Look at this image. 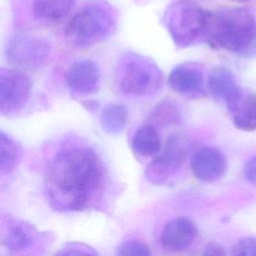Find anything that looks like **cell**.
Here are the masks:
<instances>
[{"label": "cell", "instance_id": "25", "mask_svg": "<svg viewBox=\"0 0 256 256\" xmlns=\"http://www.w3.org/2000/svg\"><path fill=\"white\" fill-rule=\"evenodd\" d=\"M202 256H227V253L218 243L210 242L205 246Z\"/></svg>", "mask_w": 256, "mask_h": 256}, {"label": "cell", "instance_id": "16", "mask_svg": "<svg viewBox=\"0 0 256 256\" xmlns=\"http://www.w3.org/2000/svg\"><path fill=\"white\" fill-rule=\"evenodd\" d=\"M75 0H33V14L44 21L63 19L73 8Z\"/></svg>", "mask_w": 256, "mask_h": 256}, {"label": "cell", "instance_id": "21", "mask_svg": "<svg viewBox=\"0 0 256 256\" xmlns=\"http://www.w3.org/2000/svg\"><path fill=\"white\" fill-rule=\"evenodd\" d=\"M232 256H256V237L240 239L232 249Z\"/></svg>", "mask_w": 256, "mask_h": 256}, {"label": "cell", "instance_id": "10", "mask_svg": "<svg viewBox=\"0 0 256 256\" xmlns=\"http://www.w3.org/2000/svg\"><path fill=\"white\" fill-rule=\"evenodd\" d=\"M48 43L37 38L16 37L9 44L7 56L9 60L21 66L41 65L48 57Z\"/></svg>", "mask_w": 256, "mask_h": 256}, {"label": "cell", "instance_id": "2", "mask_svg": "<svg viewBox=\"0 0 256 256\" xmlns=\"http://www.w3.org/2000/svg\"><path fill=\"white\" fill-rule=\"evenodd\" d=\"M205 39L214 49L252 56L256 53V18L244 7L209 13Z\"/></svg>", "mask_w": 256, "mask_h": 256}, {"label": "cell", "instance_id": "3", "mask_svg": "<svg viewBox=\"0 0 256 256\" xmlns=\"http://www.w3.org/2000/svg\"><path fill=\"white\" fill-rule=\"evenodd\" d=\"M209 12L191 0H178L165 11L163 24L176 46L193 45L206 34Z\"/></svg>", "mask_w": 256, "mask_h": 256}, {"label": "cell", "instance_id": "17", "mask_svg": "<svg viewBox=\"0 0 256 256\" xmlns=\"http://www.w3.org/2000/svg\"><path fill=\"white\" fill-rule=\"evenodd\" d=\"M126 122L127 111L121 104H108L101 110L100 123L107 133L118 134L122 132Z\"/></svg>", "mask_w": 256, "mask_h": 256}, {"label": "cell", "instance_id": "14", "mask_svg": "<svg viewBox=\"0 0 256 256\" xmlns=\"http://www.w3.org/2000/svg\"><path fill=\"white\" fill-rule=\"evenodd\" d=\"M227 108L236 128L247 132L256 130V95L254 93L243 91Z\"/></svg>", "mask_w": 256, "mask_h": 256}, {"label": "cell", "instance_id": "7", "mask_svg": "<svg viewBox=\"0 0 256 256\" xmlns=\"http://www.w3.org/2000/svg\"><path fill=\"white\" fill-rule=\"evenodd\" d=\"M188 151L187 140L180 135L167 139L165 146L147 168V177L152 182L160 183L176 173L185 161Z\"/></svg>", "mask_w": 256, "mask_h": 256}, {"label": "cell", "instance_id": "18", "mask_svg": "<svg viewBox=\"0 0 256 256\" xmlns=\"http://www.w3.org/2000/svg\"><path fill=\"white\" fill-rule=\"evenodd\" d=\"M21 149L17 142L9 135L1 132L0 135V168L2 173L11 172L19 162Z\"/></svg>", "mask_w": 256, "mask_h": 256}, {"label": "cell", "instance_id": "24", "mask_svg": "<svg viewBox=\"0 0 256 256\" xmlns=\"http://www.w3.org/2000/svg\"><path fill=\"white\" fill-rule=\"evenodd\" d=\"M57 256H97L91 249L82 247H69L63 249Z\"/></svg>", "mask_w": 256, "mask_h": 256}, {"label": "cell", "instance_id": "23", "mask_svg": "<svg viewBox=\"0 0 256 256\" xmlns=\"http://www.w3.org/2000/svg\"><path fill=\"white\" fill-rule=\"evenodd\" d=\"M245 179L253 186H256V156L249 159L243 169Z\"/></svg>", "mask_w": 256, "mask_h": 256}, {"label": "cell", "instance_id": "26", "mask_svg": "<svg viewBox=\"0 0 256 256\" xmlns=\"http://www.w3.org/2000/svg\"><path fill=\"white\" fill-rule=\"evenodd\" d=\"M232 1L239 2V3H245V2H248V1H250V0H232Z\"/></svg>", "mask_w": 256, "mask_h": 256}, {"label": "cell", "instance_id": "15", "mask_svg": "<svg viewBox=\"0 0 256 256\" xmlns=\"http://www.w3.org/2000/svg\"><path fill=\"white\" fill-rule=\"evenodd\" d=\"M131 146L133 151L142 157L158 155L162 149L158 130L152 124L140 126L133 134Z\"/></svg>", "mask_w": 256, "mask_h": 256}, {"label": "cell", "instance_id": "12", "mask_svg": "<svg viewBox=\"0 0 256 256\" xmlns=\"http://www.w3.org/2000/svg\"><path fill=\"white\" fill-rule=\"evenodd\" d=\"M197 235L192 220L187 217H176L170 220L162 231L161 244L168 252H182L189 248Z\"/></svg>", "mask_w": 256, "mask_h": 256}, {"label": "cell", "instance_id": "6", "mask_svg": "<svg viewBox=\"0 0 256 256\" xmlns=\"http://www.w3.org/2000/svg\"><path fill=\"white\" fill-rule=\"evenodd\" d=\"M32 83L22 71L2 68L0 71V112L12 115L22 110L31 95Z\"/></svg>", "mask_w": 256, "mask_h": 256}, {"label": "cell", "instance_id": "13", "mask_svg": "<svg viewBox=\"0 0 256 256\" xmlns=\"http://www.w3.org/2000/svg\"><path fill=\"white\" fill-rule=\"evenodd\" d=\"M207 90L219 102L229 107L243 92L234 73L227 67H215L207 78Z\"/></svg>", "mask_w": 256, "mask_h": 256}, {"label": "cell", "instance_id": "8", "mask_svg": "<svg viewBox=\"0 0 256 256\" xmlns=\"http://www.w3.org/2000/svg\"><path fill=\"white\" fill-rule=\"evenodd\" d=\"M191 169L197 179L204 182H216L225 175L227 160L219 148L203 146L193 154Z\"/></svg>", "mask_w": 256, "mask_h": 256}, {"label": "cell", "instance_id": "20", "mask_svg": "<svg viewBox=\"0 0 256 256\" xmlns=\"http://www.w3.org/2000/svg\"><path fill=\"white\" fill-rule=\"evenodd\" d=\"M116 256H151V251L144 242L129 240L118 246Z\"/></svg>", "mask_w": 256, "mask_h": 256}, {"label": "cell", "instance_id": "11", "mask_svg": "<svg viewBox=\"0 0 256 256\" xmlns=\"http://www.w3.org/2000/svg\"><path fill=\"white\" fill-rule=\"evenodd\" d=\"M66 83L70 91L77 95L93 94L100 85V69L92 60H78L68 68Z\"/></svg>", "mask_w": 256, "mask_h": 256}, {"label": "cell", "instance_id": "4", "mask_svg": "<svg viewBox=\"0 0 256 256\" xmlns=\"http://www.w3.org/2000/svg\"><path fill=\"white\" fill-rule=\"evenodd\" d=\"M115 23L116 16L111 6L95 1L74 14L66 26V34L73 44L89 46L107 37Z\"/></svg>", "mask_w": 256, "mask_h": 256}, {"label": "cell", "instance_id": "19", "mask_svg": "<svg viewBox=\"0 0 256 256\" xmlns=\"http://www.w3.org/2000/svg\"><path fill=\"white\" fill-rule=\"evenodd\" d=\"M182 114L176 103L172 101H162L151 112L150 123L153 126L177 125L181 122Z\"/></svg>", "mask_w": 256, "mask_h": 256}, {"label": "cell", "instance_id": "5", "mask_svg": "<svg viewBox=\"0 0 256 256\" xmlns=\"http://www.w3.org/2000/svg\"><path fill=\"white\" fill-rule=\"evenodd\" d=\"M163 84V75L155 63L136 54L127 55L118 69L120 90L130 96L143 97L157 93Z\"/></svg>", "mask_w": 256, "mask_h": 256}, {"label": "cell", "instance_id": "22", "mask_svg": "<svg viewBox=\"0 0 256 256\" xmlns=\"http://www.w3.org/2000/svg\"><path fill=\"white\" fill-rule=\"evenodd\" d=\"M31 239L28 233L21 227H14L8 234L7 244L9 247L14 249H19L22 247H26L29 245Z\"/></svg>", "mask_w": 256, "mask_h": 256}, {"label": "cell", "instance_id": "1", "mask_svg": "<svg viewBox=\"0 0 256 256\" xmlns=\"http://www.w3.org/2000/svg\"><path fill=\"white\" fill-rule=\"evenodd\" d=\"M106 176L96 151L87 144L68 142L49 162L45 191L50 204L60 211H82L101 200Z\"/></svg>", "mask_w": 256, "mask_h": 256}, {"label": "cell", "instance_id": "9", "mask_svg": "<svg viewBox=\"0 0 256 256\" xmlns=\"http://www.w3.org/2000/svg\"><path fill=\"white\" fill-rule=\"evenodd\" d=\"M168 83L183 97L196 99L205 95L204 74L195 63H183L174 67L169 74Z\"/></svg>", "mask_w": 256, "mask_h": 256}]
</instances>
